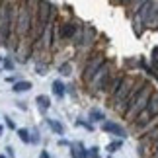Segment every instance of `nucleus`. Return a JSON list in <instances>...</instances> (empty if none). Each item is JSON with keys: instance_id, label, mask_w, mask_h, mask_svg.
<instances>
[{"instance_id": "nucleus-1", "label": "nucleus", "mask_w": 158, "mask_h": 158, "mask_svg": "<svg viewBox=\"0 0 158 158\" xmlns=\"http://www.w3.org/2000/svg\"><path fill=\"white\" fill-rule=\"evenodd\" d=\"M14 23H16V4L2 0L0 2V45L14 41Z\"/></svg>"}, {"instance_id": "nucleus-2", "label": "nucleus", "mask_w": 158, "mask_h": 158, "mask_svg": "<svg viewBox=\"0 0 158 158\" xmlns=\"http://www.w3.org/2000/svg\"><path fill=\"white\" fill-rule=\"evenodd\" d=\"M139 80L141 78H131V76H123V80H121L119 88L115 90V92L111 94V106L115 109H123L127 100L131 98V92L135 90V86L139 84Z\"/></svg>"}, {"instance_id": "nucleus-3", "label": "nucleus", "mask_w": 158, "mask_h": 158, "mask_svg": "<svg viewBox=\"0 0 158 158\" xmlns=\"http://www.w3.org/2000/svg\"><path fill=\"white\" fill-rule=\"evenodd\" d=\"M135 14L144 27H158V4L154 0H147Z\"/></svg>"}, {"instance_id": "nucleus-4", "label": "nucleus", "mask_w": 158, "mask_h": 158, "mask_svg": "<svg viewBox=\"0 0 158 158\" xmlns=\"http://www.w3.org/2000/svg\"><path fill=\"white\" fill-rule=\"evenodd\" d=\"M111 64L109 63H104L98 69V72H96V74L92 76V80H90V84H92V88L94 90H106L107 88V84H109V80H111Z\"/></svg>"}, {"instance_id": "nucleus-5", "label": "nucleus", "mask_w": 158, "mask_h": 158, "mask_svg": "<svg viewBox=\"0 0 158 158\" xmlns=\"http://www.w3.org/2000/svg\"><path fill=\"white\" fill-rule=\"evenodd\" d=\"M104 63H106V59H104V55H102V53H96V55H92V57H88L86 66H84V72H82V80L84 82H90V80H92V76L98 72V69Z\"/></svg>"}, {"instance_id": "nucleus-6", "label": "nucleus", "mask_w": 158, "mask_h": 158, "mask_svg": "<svg viewBox=\"0 0 158 158\" xmlns=\"http://www.w3.org/2000/svg\"><path fill=\"white\" fill-rule=\"evenodd\" d=\"M78 23L76 22H63L57 26V37L63 39V41H70L74 39V35L78 33Z\"/></svg>"}, {"instance_id": "nucleus-7", "label": "nucleus", "mask_w": 158, "mask_h": 158, "mask_svg": "<svg viewBox=\"0 0 158 158\" xmlns=\"http://www.w3.org/2000/svg\"><path fill=\"white\" fill-rule=\"evenodd\" d=\"M102 129H104L106 133H111V135H119V137H125V135H127L123 127H121L119 123H113V121H104V123H102Z\"/></svg>"}, {"instance_id": "nucleus-8", "label": "nucleus", "mask_w": 158, "mask_h": 158, "mask_svg": "<svg viewBox=\"0 0 158 158\" xmlns=\"http://www.w3.org/2000/svg\"><path fill=\"white\" fill-rule=\"evenodd\" d=\"M70 152H72V158H88V150L84 148L82 143L70 144Z\"/></svg>"}, {"instance_id": "nucleus-9", "label": "nucleus", "mask_w": 158, "mask_h": 158, "mask_svg": "<svg viewBox=\"0 0 158 158\" xmlns=\"http://www.w3.org/2000/svg\"><path fill=\"white\" fill-rule=\"evenodd\" d=\"M147 111L152 115V117H158V94H152L150 96V100H148V104H147Z\"/></svg>"}, {"instance_id": "nucleus-10", "label": "nucleus", "mask_w": 158, "mask_h": 158, "mask_svg": "<svg viewBox=\"0 0 158 158\" xmlns=\"http://www.w3.org/2000/svg\"><path fill=\"white\" fill-rule=\"evenodd\" d=\"M35 102H37V106H39V109L41 111H47V109L51 107V100H49V96H37V98H35Z\"/></svg>"}, {"instance_id": "nucleus-11", "label": "nucleus", "mask_w": 158, "mask_h": 158, "mask_svg": "<svg viewBox=\"0 0 158 158\" xmlns=\"http://www.w3.org/2000/svg\"><path fill=\"white\" fill-rule=\"evenodd\" d=\"M31 88V82H27V80H20V82H14V92L16 94H20V92H27V90Z\"/></svg>"}, {"instance_id": "nucleus-12", "label": "nucleus", "mask_w": 158, "mask_h": 158, "mask_svg": "<svg viewBox=\"0 0 158 158\" xmlns=\"http://www.w3.org/2000/svg\"><path fill=\"white\" fill-rule=\"evenodd\" d=\"M64 92H66L64 84L60 82V80H55V82H53V94L57 96V98H63V96H64Z\"/></svg>"}, {"instance_id": "nucleus-13", "label": "nucleus", "mask_w": 158, "mask_h": 158, "mask_svg": "<svg viewBox=\"0 0 158 158\" xmlns=\"http://www.w3.org/2000/svg\"><path fill=\"white\" fill-rule=\"evenodd\" d=\"M121 80H123V76H117V78H113V80H109V84H107V90H109V94H113L115 90L119 88Z\"/></svg>"}, {"instance_id": "nucleus-14", "label": "nucleus", "mask_w": 158, "mask_h": 158, "mask_svg": "<svg viewBox=\"0 0 158 158\" xmlns=\"http://www.w3.org/2000/svg\"><path fill=\"white\" fill-rule=\"evenodd\" d=\"M47 123H49V127H51V129H53L55 133H57V135H63V133H64V127L60 125L59 121H53V119H49Z\"/></svg>"}, {"instance_id": "nucleus-15", "label": "nucleus", "mask_w": 158, "mask_h": 158, "mask_svg": "<svg viewBox=\"0 0 158 158\" xmlns=\"http://www.w3.org/2000/svg\"><path fill=\"white\" fill-rule=\"evenodd\" d=\"M90 119L92 121H104L106 115H104V111H100V109H92V111H90Z\"/></svg>"}, {"instance_id": "nucleus-16", "label": "nucleus", "mask_w": 158, "mask_h": 158, "mask_svg": "<svg viewBox=\"0 0 158 158\" xmlns=\"http://www.w3.org/2000/svg\"><path fill=\"white\" fill-rule=\"evenodd\" d=\"M144 143H154V144H156V143H158V129H154V131H150L148 135L144 137V141H143V144H144Z\"/></svg>"}, {"instance_id": "nucleus-17", "label": "nucleus", "mask_w": 158, "mask_h": 158, "mask_svg": "<svg viewBox=\"0 0 158 158\" xmlns=\"http://www.w3.org/2000/svg\"><path fill=\"white\" fill-rule=\"evenodd\" d=\"M18 137H20L23 143H31V137H29L27 129H18Z\"/></svg>"}, {"instance_id": "nucleus-18", "label": "nucleus", "mask_w": 158, "mask_h": 158, "mask_svg": "<svg viewBox=\"0 0 158 158\" xmlns=\"http://www.w3.org/2000/svg\"><path fill=\"white\" fill-rule=\"evenodd\" d=\"M121 144H123V143H121V139H119V141H113V143H109L107 144V152H117V150L121 148Z\"/></svg>"}, {"instance_id": "nucleus-19", "label": "nucleus", "mask_w": 158, "mask_h": 158, "mask_svg": "<svg viewBox=\"0 0 158 158\" xmlns=\"http://www.w3.org/2000/svg\"><path fill=\"white\" fill-rule=\"evenodd\" d=\"M88 158H100V148L98 147H92L88 150Z\"/></svg>"}, {"instance_id": "nucleus-20", "label": "nucleus", "mask_w": 158, "mask_h": 158, "mask_svg": "<svg viewBox=\"0 0 158 158\" xmlns=\"http://www.w3.org/2000/svg\"><path fill=\"white\" fill-rule=\"evenodd\" d=\"M144 2H147V0H131V8L137 12V10H139V8H141V6L144 4Z\"/></svg>"}, {"instance_id": "nucleus-21", "label": "nucleus", "mask_w": 158, "mask_h": 158, "mask_svg": "<svg viewBox=\"0 0 158 158\" xmlns=\"http://www.w3.org/2000/svg\"><path fill=\"white\" fill-rule=\"evenodd\" d=\"M59 72H60V74H70V64L69 63H66V64H60V69H59Z\"/></svg>"}, {"instance_id": "nucleus-22", "label": "nucleus", "mask_w": 158, "mask_h": 158, "mask_svg": "<svg viewBox=\"0 0 158 158\" xmlns=\"http://www.w3.org/2000/svg\"><path fill=\"white\" fill-rule=\"evenodd\" d=\"M4 69H8V70H12V69H14V63H12L10 59H4Z\"/></svg>"}, {"instance_id": "nucleus-23", "label": "nucleus", "mask_w": 158, "mask_h": 158, "mask_svg": "<svg viewBox=\"0 0 158 158\" xmlns=\"http://www.w3.org/2000/svg\"><path fill=\"white\" fill-rule=\"evenodd\" d=\"M4 119H6V127H10V129H16V123H14L10 117H4Z\"/></svg>"}, {"instance_id": "nucleus-24", "label": "nucleus", "mask_w": 158, "mask_h": 158, "mask_svg": "<svg viewBox=\"0 0 158 158\" xmlns=\"http://www.w3.org/2000/svg\"><path fill=\"white\" fill-rule=\"evenodd\" d=\"M113 4H121V6H129L131 0H113Z\"/></svg>"}, {"instance_id": "nucleus-25", "label": "nucleus", "mask_w": 158, "mask_h": 158, "mask_svg": "<svg viewBox=\"0 0 158 158\" xmlns=\"http://www.w3.org/2000/svg\"><path fill=\"white\" fill-rule=\"evenodd\" d=\"M152 158H158V143L154 144V150H152Z\"/></svg>"}, {"instance_id": "nucleus-26", "label": "nucleus", "mask_w": 158, "mask_h": 158, "mask_svg": "<svg viewBox=\"0 0 158 158\" xmlns=\"http://www.w3.org/2000/svg\"><path fill=\"white\" fill-rule=\"evenodd\" d=\"M39 158H51V156H49V152H47V150H41V154H39Z\"/></svg>"}, {"instance_id": "nucleus-27", "label": "nucleus", "mask_w": 158, "mask_h": 158, "mask_svg": "<svg viewBox=\"0 0 158 158\" xmlns=\"http://www.w3.org/2000/svg\"><path fill=\"white\" fill-rule=\"evenodd\" d=\"M2 133H4V127H2V125H0V137H2Z\"/></svg>"}, {"instance_id": "nucleus-28", "label": "nucleus", "mask_w": 158, "mask_h": 158, "mask_svg": "<svg viewBox=\"0 0 158 158\" xmlns=\"http://www.w3.org/2000/svg\"><path fill=\"white\" fill-rule=\"evenodd\" d=\"M0 158H6V156H4V154H0Z\"/></svg>"}, {"instance_id": "nucleus-29", "label": "nucleus", "mask_w": 158, "mask_h": 158, "mask_svg": "<svg viewBox=\"0 0 158 158\" xmlns=\"http://www.w3.org/2000/svg\"><path fill=\"white\" fill-rule=\"evenodd\" d=\"M0 63H2V59H0Z\"/></svg>"}, {"instance_id": "nucleus-30", "label": "nucleus", "mask_w": 158, "mask_h": 158, "mask_svg": "<svg viewBox=\"0 0 158 158\" xmlns=\"http://www.w3.org/2000/svg\"><path fill=\"white\" fill-rule=\"evenodd\" d=\"M156 78H158V74H156Z\"/></svg>"}, {"instance_id": "nucleus-31", "label": "nucleus", "mask_w": 158, "mask_h": 158, "mask_svg": "<svg viewBox=\"0 0 158 158\" xmlns=\"http://www.w3.org/2000/svg\"><path fill=\"white\" fill-rule=\"evenodd\" d=\"M0 2H2V0H0Z\"/></svg>"}]
</instances>
